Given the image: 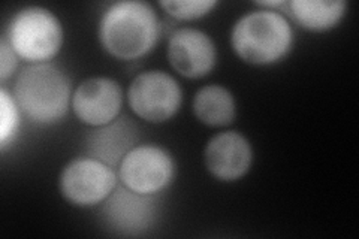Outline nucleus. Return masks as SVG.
<instances>
[{
	"instance_id": "obj_17",
	"label": "nucleus",
	"mask_w": 359,
	"mask_h": 239,
	"mask_svg": "<svg viewBox=\"0 0 359 239\" xmlns=\"http://www.w3.org/2000/svg\"><path fill=\"white\" fill-rule=\"evenodd\" d=\"M18 55L9 47V43L2 38L0 41V79L5 83L6 79L14 76L18 67Z\"/></svg>"
},
{
	"instance_id": "obj_12",
	"label": "nucleus",
	"mask_w": 359,
	"mask_h": 239,
	"mask_svg": "<svg viewBox=\"0 0 359 239\" xmlns=\"http://www.w3.org/2000/svg\"><path fill=\"white\" fill-rule=\"evenodd\" d=\"M140 144V129L129 117H118L84 136V154L118 169L123 158Z\"/></svg>"
},
{
	"instance_id": "obj_15",
	"label": "nucleus",
	"mask_w": 359,
	"mask_h": 239,
	"mask_svg": "<svg viewBox=\"0 0 359 239\" xmlns=\"http://www.w3.org/2000/svg\"><path fill=\"white\" fill-rule=\"evenodd\" d=\"M174 21H196L210 15L217 8L216 0H162L157 4Z\"/></svg>"
},
{
	"instance_id": "obj_14",
	"label": "nucleus",
	"mask_w": 359,
	"mask_h": 239,
	"mask_svg": "<svg viewBox=\"0 0 359 239\" xmlns=\"http://www.w3.org/2000/svg\"><path fill=\"white\" fill-rule=\"evenodd\" d=\"M195 118L208 128H226L237 117V102L229 88L220 84L201 87L194 96Z\"/></svg>"
},
{
	"instance_id": "obj_10",
	"label": "nucleus",
	"mask_w": 359,
	"mask_h": 239,
	"mask_svg": "<svg viewBox=\"0 0 359 239\" xmlns=\"http://www.w3.org/2000/svg\"><path fill=\"white\" fill-rule=\"evenodd\" d=\"M166 55L180 76L201 79L210 75L217 64V45L204 30L180 27L168 39Z\"/></svg>"
},
{
	"instance_id": "obj_3",
	"label": "nucleus",
	"mask_w": 359,
	"mask_h": 239,
	"mask_svg": "<svg viewBox=\"0 0 359 239\" xmlns=\"http://www.w3.org/2000/svg\"><path fill=\"white\" fill-rule=\"evenodd\" d=\"M13 97L30 123L53 126L60 123L71 109L72 81L62 67L54 63L27 64L13 86Z\"/></svg>"
},
{
	"instance_id": "obj_9",
	"label": "nucleus",
	"mask_w": 359,
	"mask_h": 239,
	"mask_svg": "<svg viewBox=\"0 0 359 239\" xmlns=\"http://www.w3.org/2000/svg\"><path fill=\"white\" fill-rule=\"evenodd\" d=\"M125 95L109 76H90L74 88L71 109L76 120L90 129L105 126L120 117Z\"/></svg>"
},
{
	"instance_id": "obj_2",
	"label": "nucleus",
	"mask_w": 359,
	"mask_h": 239,
	"mask_svg": "<svg viewBox=\"0 0 359 239\" xmlns=\"http://www.w3.org/2000/svg\"><path fill=\"white\" fill-rule=\"evenodd\" d=\"M294 43V27L282 11H249L237 18L231 29L233 54L250 66L266 67L283 62Z\"/></svg>"
},
{
	"instance_id": "obj_5",
	"label": "nucleus",
	"mask_w": 359,
	"mask_h": 239,
	"mask_svg": "<svg viewBox=\"0 0 359 239\" xmlns=\"http://www.w3.org/2000/svg\"><path fill=\"white\" fill-rule=\"evenodd\" d=\"M133 116L151 124L172 120L183 105V88L165 71H144L132 79L126 93Z\"/></svg>"
},
{
	"instance_id": "obj_8",
	"label": "nucleus",
	"mask_w": 359,
	"mask_h": 239,
	"mask_svg": "<svg viewBox=\"0 0 359 239\" xmlns=\"http://www.w3.org/2000/svg\"><path fill=\"white\" fill-rule=\"evenodd\" d=\"M118 183L142 195H161L177 177V163L170 150L157 144H138L123 158Z\"/></svg>"
},
{
	"instance_id": "obj_11",
	"label": "nucleus",
	"mask_w": 359,
	"mask_h": 239,
	"mask_svg": "<svg viewBox=\"0 0 359 239\" xmlns=\"http://www.w3.org/2000/svg\"><path fill=\"white\" fill-rule=\"evenodd\" d=\"M253 145L241 132L223 130L212 135L204 148L208 174L222 183L244 178L253 165Z\"/></svg>"
},
{
	"instance_id": "obj_1",
	"label": "nucleus",
	"mask_w": 359,
	"mask_h": 239,
	"mask_svg": "<svg viewBox=\"0 0 359 239\" xmlns=\"http://www.w3.org/2000/svg\"><path fill=\"white\" fill-rule=\"evenodd\" d=\"M161 36V18L149 2L121 0L111 4L99 18L100 47L117 60L142 59L154 50Z\"/></svg>"
},
{
	"instance_id": "obj_13",
	"label": "nucleus",
	"mask_w": 359,
	"mask_h": 239,
	"mask_svg": "<svg viewBox=\"0 0 359 239\" xmlns=\"http://www.w3.org/2000/svg\"><path fill=\"white\" fill-rule=\"evenodd\" d=\"M283 14L297 26L313 33H325L335 29L347 14L343 0H290Z\"/></svg>"
},
{
	"instance_id": "obj_4",
	"label": "nucleus",
	"mask_w": 359,
	"mask_h": 239,
	"mask_svg": "<svg viewBox=\"0 0 359 239\" xmlns=\"http://www.w3.org/2000/svg\"><path fill=\"white\" fill-rule=\"evenodd\" d=\"M2 38L27 64L51 63L63 48L65 30L53 11L30 5L11 17Z\"/></svg>"
},
{
	"instance_id": "obj_6",
	"label": "nucleus",
	"mask_w": 359,
	"mask_h": 239,
	"mask_svg": "<svg viewBox=\"0 0 359 239\" xmlns=\"http://www.w3.org/2000/svg\"><path fill=\"white\" fill-rule=\"evenodd\" d=\"M117 186V169L86 154L67 162L59 177L62 198L76 208L100 207Z\"/></svg>"
},
{
	"instance_id": "obj_7",
	"label": "nucleus",
	"mask_w": 359,
	"mask_h": 239,
	"mask_svg": "<svg viewBox=\"0 0 359 239\" xmlns=\"http://www.w3.org/2000/svg\"><path fill=\"white\" fill-rule=\"evenodd\" d=\"M161 217L159 195H142L123 184L100 205V220L109 232L125 238L144 236Z\"/></svg>"
},
{
	"instance_id": "obj_16",
	"label": "nucleus",
	"mask_w": 359,
	"mask_h": 239,
	"mask_svg": "<svg viewBox=\"0 0 359 239\" xmlns=\"http://www.w3.org/2000/svg\"><path fill=\"white\" fill-rule=\"evenodd\" d=\"M20 117L21 111L13 95L2 88L0 90V148L2 150L15 141Z\"/></svg>"
}]
</instances>
